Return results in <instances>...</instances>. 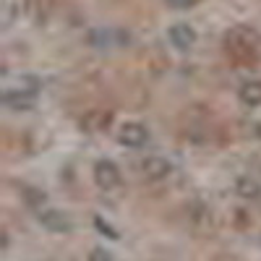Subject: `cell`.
Masks as SVG:
<instances>
[{"instance_id":"obj_1","label":"cell","mask_w":261,"mask_h":261,"mask_svg":"<svg viewBox=\"0 0 261 261\" xmlns=\"http://www.w3.org/2000/svg\"><path fill=\"white\" fill-rule=\"evenodd\" d=\"M225 50L232 60L238 63H248V60H256V55L261 53V37L256 29L251 27H232L227 34H225Z\"/></svg>"},{"instance_id":"obj_2","label":"cell","mask_w":261,"mask_h":261,"mask_svg":"<svg viewBox=\"0 0 261 261\" xmlns=\"http://www.w3.org/2000/svg\"><path fill=\"white\" fill-rule=\"evenodd\" d=\"M37 220H39V225L45 227L47 232H71L73 230L71 217L65 212H60V209H53V206L37 209Z\"/></svg>"},{"instance_id":"obj_3","label":"cell","mask_w":261,"mask_h":261,"mask_svg":"<svg viewBox=\"0 0 261 261\" xmlns=\"http://www.w3.org/2000/svg\"><path fill=\"white\" fill-rule=\"evenodd\" d=\"M120 170L113 160H97L94 162V183L102 191H115L120 186Z\"/></svg>"},{"instance_id":"obj_4","label":"cell","mask_w":261,"mask_h":261,"mask_svg":"<svg viewBox=\"0 0 261 261\" xmlns=\"http://www.w3.org/2000/svg\"><path fill=\"white\" fill-rule=\"evenodd\" d=\"M146 139H149V130H146V125H144V123L128 120V123H123V125L118 128V141H120L123 146L139 149V146H144V144H146Z\"/></svg>"},{"instance_id":"obj_5","label":"cell","mask_w":261,"mask_h":261,"mask_svg":"<svg viewBox=\"0 0 261 261\" xmlns=\"http://www.w3.org/2000/svg\"><path fill=\"white\" fill-rule=\"evenodd\" d=\"M42 89V81L32 73H21V76H11L6 79V89L11 94H27V97H37V92Z\"/></svg>"},{"instance_id":"obj_6","label":"cell","mask_w":261,"mask_h":261,"mask_svg":"<svg viewBox=\"0 0 261 261\" xmlns=\"http://www.w3.org/2000/svg\"><path fill=\"white\" fill-rule=\"evenodd\" d=\"M167 39H170V45L175 47V50H191L196 45V29L191 24H172L170 32H167Z\"/></svg>"},{"instance_id":"obj_7","label":"cell","mask_w":261,"mask_h":261,"mask_svg":"<svg viewBox=\"0 0 261 261\" xmlns=\"http://www.w3.org/2000/svg\"><path fill=\"white\" fill-rule=\"evenodd\" d=\"M141 172L149 178V180H165L170 178V172H172V165L165 160V157H157V154H151L141 162Z\"/></svg>"},{"instance_id":"obj_8","label":"cell","mask_w":261,"mask_h":261,"mask_svg":"<svg viewBox=\"0 0 261 261\" xmlns=\"http://www.w3.org/2000/svg\"><path fill=\"white\" fill-rule=\"evenodd\" d=\"M110 123H113V115L105 113V110H89V113L79 120V125H81L84 134H99V130H105Z\"/></svg>"},{"instance_id":"obj_9","label":"cell","mask_w":261,"mask_h":261,"mask_svg":"<svg viewBox=\"0 0 261 261\" xmlns=\"http://www.w3.org/2000/svg\"><path fill=\"white\" fill-rule=\"evenodd\" d=\"M238 99H241L246 107H258L261 105V79L243 81L241 89H238Z\"/></svg>"},{"instance_id":"obj_10","label":"cell","mask_w":261,"mask_h":261,"mask_svg":"<svg viewBox=\"0 0 261 261\" xmlns=\"http://www.w3.org/2000/svg\"><path fill=\"white\" fill-rule=\"evenodd\" d=\"M235 193L241 196V199H258L261 196V186H258V180L256 178H251V175H241L235 180Z\"/></svg>"},{"instance_id":"obj_11","label":"cell","mask_w":261,"mask_h":261,"mask_svg":"<svg viewBox=\"0 0 261 261\" xmlns=\"http://www.w3.org/2000/svg\"><path fill=\"white\" fill-rule=\"evenodd\" d=\"M34 99L37 97H27V94H11V92H3V105L13 113H27L34 107Z\"/></svg>"},{"instance_id":"obj_12","label":"cell","mask_w":261,"mask_h":261,"mask_svg":"<svg viewBox=\"0 0 261 261\" xmlns=\"http://www.w3.org/2000/svg\"><path fill=\"white\" fill-rule=\"evenodd\" d=\"M24 201L29 204V206H37V209H42L45 206V201H47V196H45V191H39V188H24Z\"/></svg>"},{"instance_id":"obj_13","label":"cell","mask_w":261,"mask_h":261,"mask_svg":"<svg viewBox=\"0 0 261 261\" xmlns=\"http://www.w3.org/2000/svg\"><path fill=\"white\" fill-rule=\"evenodd\" d=\"M94 227H97L99 232H105L107 238H110V241H118V238H120V232H118V230H115L110 222H105L102 217H97V220H94Z\"/></svg>"},{"instance_id":"obj_14","label":"cell","mask_w":261,"mask_h":261,"mask_svg":"<svg viewBox=\"0 0 261 261\" xmlns=\"http://www.w3.org/2000/svg\"><path fill=\"white\" fill-rule=\"evenodd\" d=\"M89 261H113V253L105 248H92L89 251Z\"/></svg>"},{"instance_id":"obj_15","label":"cell","mask_w":261,"mask_h":261,"mask_svg":"<svg viewBox=\"0 0 261 261\" xmlns=\"http://www.w3.org/2000/svg\"><path fill=\"white\" fill-rule=\"evenodd\" d=\"M170 6H175V8H188L191 6V0H167Z\"/></svg>"}]
</instances>
